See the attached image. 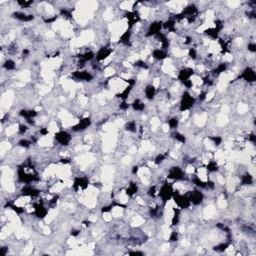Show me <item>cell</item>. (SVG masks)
<instances>
[{
    "label": "cell",
    "instance_id": "cell-1",
    "mask_svg": "<svg viewBox=\"0 0 256 256\" xmlns=\"http://www.w3.org/2000/svg\"><path fill=\"white\" fill-rule=\"evenodd\" d=\"M194 104V98L188 93V92H184L181 98V103H180V111H186L190 109Z\"/></svg>",
    "mask_w": 256,
    "mask_h": 256
},
{
    "label": "cell",
    "instance_id": "cell-2",
    "mask_svg": "<svg viewBox=\"0 0 256 256\" xmlns=\"http://www.w3.org/2000/svg\"><path fill=\"white\" fill-rule=\"evenodd\" d=\"M173 188H172V185L171 184H163V185L161 186V188H160V191H159V196L162 198V200L164 201V202H166V201H168L169 200V199L172 197V195H173Z\"/></svg>",
    "mask_w": 256,
    "mask_h": 256
},
{
    "label": "cell",
    "instance_id": "cell-3",
    "mask_svg": "<svg viewBox=\"0 0 256 256\" xmlns=\"http://www.w3.org/2000/svg\"><path fill=\"white\" fill-rule=\"evenodd\" d=\"M55 139L57 140L61 145H68L71 140V135L66 131H59L55 134Z\"/></svg>",
    "mask_w": 256,
    "mask_h": 256
},
{
    "label": "cell",
    "instance_id": "cell-4",
    "mask_svg": "<svg viewBox=\"0 0 256 256\" xmlns=\"http://www.w3.org/2000/svg\"><path fill=\"white\" fill-rule=\"evenodd\" d=\"M184 177V172L179 167H172L168 173V178L174 179V180H181Z\"/></svg>",
    "mask_w": 256,
    "mask_h": 256
},
{
    "label": "cell",
    "instance_id": "cell-5",
    "mask_svg": "<svg viewBox=\"0 0 256 256\" xmlns=\"http://www.w3.org/2000/svg\"><path fill=\"white\" fill-rule=\"evenodd\" d=\"M241 77H242L245 81H247L248 83L254 82V81L256 80L255 71H254L251 67L245 68V70L243 71V73H242V75H241Z\"/></svg>",
    "mask_w": 256,
    "mask_h": 256
},
{
    "label": "cell",
    "instance_id": "cell-6",
    "mask_svg": "<svg viewBox=\"0 0 256 256\" xmlns=\"http://www.w3.org/2000/svg\"><path fill=\"white\" fill-rule=\"evenodd\" d=\"M194 74V70L192 68H183L180 70V72L178 74V79L183 83L184 81L189 80L191 76Z\"/></svg>",
    "mask_w": 256,
    "mask_h": 256
},
{
    "label": "cell",
    "instance_id": "cell-7",
    "mask_svg": "<svg viewBox=\"0 0 256 256\" xmlns=\"http://www.w3.org/2000/svg\"><path fill=\"white\" fill-rule=\"evenodd\" d=\"M161 28H162V22L156 21V22L151 23L149 25V28H148L147 36H151V35H157L158 33H160Z\"/></svg>",
    "mask_w": 256,
    "mask_h": 256
},
{
    "label": "cell",
    "instance_id": "cell-8",
    "mask_svg": "<svg viewBox=\"0 0 256 256\" xmlns=\"http://www.w3.org/2000/svg\"><path fill=\"white\" fill-rule=\"evenodd\" d=\"M203 193L200 192V191H193L189 194V198H190V201L191 203L195 204V205H198V204H200L203 200Z\"/></svg>",
    "mask_w": 256,
    "mask_h": 256
},
{
    "label": "cell",
    "instance_id": "cell-9",
    "mask_svg": "<svg viewBox=\"0 0 256 256\" xmlns=\"http://www.w3.org/2000/svg\"><path fill=\"white\" fill-rule=\"evenodd\" d=\"M112 53V49L111 48H108V47H103V48H100L99 51L97 52L96 54V59L98 61H102L106 59L108 56H110V54Z\"/></svg>",
    "mask_w": 256,
    "mask_h": 256
},
{
    "label": "cell",
    "instance_id": "cell-10",
    "mask_svg": "<svg viewBox=\"0 0 256 256\" xmlns=\"http://www.w3.org/2000/svg\"><path fill=\"white\" fill-rule=\"evenodd\" d=\"M91 124V120L90 118H83V119H81L79 122H78V124L77 125H75L72 129L74 131H83L85 130L86 128H88V126Z\"/></svg>",
    "mask_w": 256,
    "mask_h": 256
},
{
    "label": "cell",
    "instance_id": "cell-11",
    "mask_svg": "<svg viewBox=\"0 0 256 256\" xmlns=\"http://www.w3.org/2000/svg\"><path fill=\"white\" fill-rule=\"evenodd\" d=\"M73 77L77 80L90 81L92 79V75L89 72H87V71H75L73 73Z\"/></svg>",
    "mask_w": 256,
    "mask_h": 256
},
{
    "label": "cell",
    "instance_id": "cell-12",
    "mask_svg": "<svg viewBox=\"0 0 256 256\" xmlns=\"http://www.w3.org/2000/svg\"><path fill=\"white\" fill-rule=\"evenodd\" d=\"M34 213L37 217L44 218L46 216V214H47V210H46V208L43 206V204L39 202L38 204H35L34 205Z\"/></svg>",
    "mask_w": 256,
    "mask_h": 256
},
{
    "label": "cell",
    "instance_id": "cell-13",
    "mask_svg": "<svg viewBox=\"0 0 256 256\" xmlns=\"http://www.w3.org/2000/svg\"><path fill=\"white\" fill-rule=\"evenodd\" d=\"M152 57L156 60H163L167 57V53L162 49H154L152 52Z\"/></svg>",
    "mask_w": 256,
    "mask_h": 256
},
{
    "label": "cell",
    "instance_id": "cell-14",
    "mask_svg": "<svg viewBox=\"0 0 256 256\" xmlns=\"http://www.w3.org/2000/svg\"><path fill=\"white\" fill-rule=\"evenodd\" d=\"M13 17L18 19V20H21V21H30V20H32L34 18L33 15H28V14L22 13V12L13 13Z\"/></svg>",
    "mask_w": 256,
    "mask_h": 256
},
{
    "label": "cell",
    "instance_id": "cell-15",
    "mask_svg": "<svg viewBox=\"0 0 256 256\" xmlns=\"http://www.w3.org/2000/svg\"><path fill=\"white\" fill-rule=\"evenodd\" d=\"M156 93V88L153 85H148L145 88V96L148 99H153Z\"/></svg>",
    "mask_w": 256,
    "mask_h": 256
},
{
    "label": "cell",
    "instance_id": "cell-16",
    "mask_svg": "<svg viewBox=\"0 0 256 256\" xmlns=\"http://www.w3.org/2000/svg\"><path fill=\"white\" fill-rule=\"evenodd\" d=\"M20 115L25 117L27 120H30L32 118V117L36 116L37 115V112L35 110H22V112L20 113Z\"/></svg>",
    "mask_w": 256,
    "mask_h": 256
},
{
    "label": "cell",
    "instance_id": "cell-17",
    "mask_svg": "<svg viewBox=\"0 0 256 256\" xmlns=\"http://www.w3.org/2000/svg\"><path fill=\"white\" fill-rule=\"evenodd\" d=\"M132 107H133V109L136 110V111H143L145 108V104L143 103V102H141L139 99H136V100L133 101Z\"/></svg>",
    "mask_w": 256,
    "mask_h": 256
},
{
    "label": "cell",
    "instance_id": "cell-18",
    "mask_svg": "<svg viewBox=\"0 0 256 256\" xmlns=\"http://www.w3.org/2000/svg\"><path fill=\"white\" fill-rule=\"evenodd\" d=\"M253 182V177L250 174H245L241 178V183L242 185H250Z\"/></svg>",
    "mask_w": 256,
    "mask_h": 256
},
{
    "label": "cell",
    "instance_id": "cell-19",
    "mask_svg": "<svg viewBox=\"0 0 256 256\" xmlns=\"http://www.w3.org/2000/svg\"><path fill=\"white\" fill-rule=\"evenodd\" d=\"M135 193H137V185L135 183H131L129 185V187L127 188L126 194H127V195H129V196H132V195H134Z\"/></svg>",
    "mask_w": 256,
    "mask_h": 256
},
{
    "label": "cell",
    "instance_id": "cell-20",
    "mask_svg": "<svg viewBox=\"0 0 256 256\" xmlns=\"http://www.w3.org/2000/svg\"><path fill=\"white\" fill-rule=\"evenodd\" d=\"M207 170L210 171V172H215L218 170V165L216 164V162H209L207 164Z\"/></svg>",
    "mask_w": 256,
    "mask_h": 256
},
{
    "label": "cell",
    "instance_id": "cell-21",
    "mask_svg": "<svg viewBox=\"0 0 256 256\" xmlns=\"http://www.w3.org/2000/svg\"><path fill=\"white\" fill-rule=\"evenodd\" d=\"M178 123H179V121L176 117H173V118H171L169 121H168V125H169V127L172 128V129H175V128L178 126Z\"/></svg>",
    "mask_w": 256,
    "mask_h": 256
},
{
    "label": "cell",
    "instance_id": "cell-22",
    "mask_svg": "<svg viewBox=\"0 0 256 256\" xmlns=\"http://www.w3.org/2000/svg\"><path fill=\"white\" fill-rule=\"evenodd\" d=\"M126 129L128 131H132V132L136 131V123H135L134 121H129L126 124Z\"/></svg>",
    "mask_w": 256,
    "mask_h": 256
},
{
    "label": "cell",
    "instance_id": "cell-23",
    "mask_svg": "<svg viewBox=\"0 0 256 256\" xmlns=\"http://www.w3.org/2000/svg\"><path fill=\"white\" fill-rule=\"evenodd\" d=\"M3 66L7 70H12V69L15 68V62H14V61H12V60H7Z\"/></svg>",
    "mask_w": 256,
    "mask_h": 256
},
{
    "label": "cell",
    "instance_id": "cell-24",
    "mask_svg": "<svg viewBox=\"0 0 256 256\" xmlns=\"http://www.w3.org/2000/svg\"><path fill=\"white\" fill-rule=\"evenodd\" d=\"M18 144H19V146H21V147L27 148V147L30 146V144H31V142H30L29 140H27V139H22V140H20V141L18 142Z\"/></svg>",
    "mask_w": 256,
    "mask_h": 256
},
{
    "label": "cell",
    "instance_id": "cell-25",
    "mask_svg": "<svg viewBox=\"0 0 256 256\" xmlns=\"http://www.w3.org/2000/svg\"><path fill=\"white\" fill-rule=\"evenodd\" d=\"M174 136H175V139H176V140L180 141V142H182V143L185 142V136H184L183 134H181V133L176 132L175 134H174Z\"/></svg>",
    "mask_w": 256,
    "mask_h": 256
},
{
    "label": "cell",
    "instance_id": "cell-26",
    "mask_svg": "<svg viewBox=\"0 0 256 256\" xmlns=\"http://www.w3.org/2000/svg\"><path fill=\"white\" fill-rule=\"evenodd\" d=\"M188 53H189V57H190L191 59H196L197 52H196V50L194 49V48H190V49H189Z\"/></svg>",
    "mask_w": 256,
    "mask_h": 256
},
{
    "label": "cell",
    "instance_id": "cell-27",
    "mask_svg": "<svg viewBox=\"0 0 256 256\" xmlns=\"http://www.w3.org/2000/svg\"><path fill=\"white\" fill-rule=\"evenodd\" d=\"M28 130V127L26 125H24V124H21V125H19V128H18V132L20 133V134H24L25 132H26Z\"/></svg>",
    "mask_w": 256,
    "mask_h": 256
},
{
    "label": "cell",
    "instance_id": "cell-28",
    "mask_svg": "<svg viewBox=\"0 0 256 256\" xmlns=\"http://www.w3.org/2000/svg\"><path fill=\"white\" fill-rule=\"evenodd\" d=\"M164 159H165V156L163 154H159L155 158V163H156V164H160V163L163 162V160H164Z\"/></svg>",
    "mask_w": 256,
    "mask_h": 256
},
{
    "label": "cell",
    "instance_id": "cell-29",
    "mask_svg": "<svg viewBox=\"0 0 256 256\" xmlns=\"http://www.w3.org/2000/svg\"><path fill=\"white\" fill-rule=\"evenodd\" d=\"M247 48H248V51H250V52L254 53L255 51H256V45H255L254 43H249L248 46H247Z\"/></svg>",
    "mask_w": 256,
    "mask_h": 256
},
{
    "label": "cell",
    "instance_id": "cell-30",
    "mask_svg": "<svg viewBox=\"0 0 256 256\" xmlns=\"http://www.w3.org/2000/svg\"><path fill=\"white\" fill-rule=\"evenodd\" d=\"M130 255H142L143 253L142 252H138V251H132V252H129Z\"/></svg>",
    "mask_w": 256,
    "mask_h": 256
}]
</instances>
